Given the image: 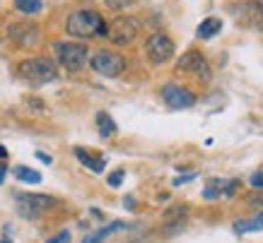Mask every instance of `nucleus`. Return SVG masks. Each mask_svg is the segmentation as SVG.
Returning a JSON list of instances; mask_svg holds the SVG:
<instances>
[{"instance_id": "obj_1", "label": "nucleus", "mask_w": 263, "mask_h": 243, "mask_svg": "<svg viewBox=\"0 0 263 243\" xmlns=\"http://www.w3.org/2000/svg\"><path fill=\"white\" fill-rule=\"evenodd\" d=\"M65 32L75 39L106 36V19L97 10H75L65 19Z\"/></svg>"}, {"instance_id": "obj_2", "label": "nucleus", "mask_w": 263, "mask_h": 243, "mask_svg": "<svg viewBox=\"0 0 263 243\" xmlns=\"http://www.w3.org/2000/svg\"><path fill=\"white\" fill-rule=\"evenodd\" d=\"M17 72L20 77L32 82V85H46V82H53L58 77L56 72V63L48 60V58H29V60H22L17 65Z\"/></svg>"}, {"instance_id": "obj_3", "label": "nucleus", "mask_w": 263, "mask_h": 243, "mask_svg": "<svg viewBox=\"0 0 263 243\" xmlns=\"http://www.w3.org/2000/svg\"><path fill=\"white\" fill-rule=\"evenodd\" d=\"M56 58L68 72H80L89 60L87 46L85 44H75V41H61L56 44Z\"/></svg>"}, {"instance_id": "obj_4", "label": "nucleus", "mask_w": 263, "mask_h": 243, "mask_svg": "<svg viewBox=\"0 0 263 243\" xmlns=\"http://www.w3.org/2000/svg\"><path fill=\"white\" fill-rule=\"evenodd\" d=\"M89 65L97 75L102 77H119L121 72L126 70V60L123 55L116 53V51H109V48H99L92 58H89Z\"/></svg>"}, {"instance_id": "obj_5", "label": "nucleus", "mask_w": 263, "mask_h": 243, "mask_svg": "<svg viewBox=\"0 0 263 243\" xmlns=\"http://www.w3.org/2000/svg\"><path fill=\"white\" fill-rule=\"evenodd\" d=\"M15 200L17 207H20V214L27 217V219H34V217H39L41 212H46L58 205L56 197L44 195V193H17Z\"/></svg>"}, {"instance_id": "obj_6", "label": "nucleus", "mask_w": 263, "mask_h": 243, "mask_svg": "<svg viewBox=\"0 0 263 243\" xmlns=\"http://www.w3.org/2000/svg\"><path fill=\"white\" fill-rule=\"evenodd\" d=\"M138 36V22L133 17H116L111 24H106V39L116 46H128Z\"/></svg>"}, {"instance_id": "obj_7", "label": "nucleus", "mask_w": 263, "mask_h": 243, "mask_svg": "<svg viewBox=\"0 0 263 243\" xmlns=\"http://www.w3.org/2000/svg\"><path fill=\"white\" fill-rule=\"evenodd\" d=\"M145 53L152 63H167L174 58V41L169 39L167 34H152L150 39L145 41Z\"/></svg>"}, {"instance_id": "obj_8", "label": "nucleus", "mask_w": 263, "mask_h": 243, "mask_svg": "<svg viewBox=\"0 0 263 243\" xmlns=\"http://www.w3.org/2000/svg\"><path fill=\"white\" fill-rule=\"evenodd\" d=\"M162 99L167 104L169 109H191L196 104V94L191 89H186L181 85H164L162 87Z\"/></svg>"}, {"instance_id": "obj_9", "label": "nucleus", "mask_w": 263, "mask_h": 243, "mask_svg": "<svg viewBox=\"0 0 263 243\" xmlns=\"http://www.w3.org/2000/svg\"><path fill=\"white\" fill-rule=\"evenodd\" d=\"M8 34H10V39L15 41L17 46H22V48H34L41 41L39 27H36V24H32V22L12 24Z\"/></svg>"}, {"instance_id": "obj_10", "label": "nucleus", "mask_w": 263, "mask_h": 243, "mask_svg": "<svg viewBox=\"0 0 263 243\" xmlns=\"http://www.w3.org/2000/svg\"><path fill=\"white\" fill-rule=\"evenodd\" d=\"M176 68H179V70L196 72V75H198L200 79H205V82L210 79V65H208V60L203 58V53H198V51H189V53L176 63Z\"/></svg>"}, {"instance_id": "obj_11", "label": "nucleus", "mask_w": 263, "mask_h": 243, "mask_svg": "<svg viewBox=\"0 0 263 243\" xmlns=\"http://www.w3.org/2000/svg\"><path fill=\"white\" fill-rule=\"evenodd\" d=\"M72 152H75V157H78V161H80V164H85L87 169H92L95 173H102L104 171L106 161H104L102 157H92V152H87L85 147H75Z\"/></svg>"}, {"instance_id": "obj_12", "label": "nucleus", "mask_w": 263, "mask_h": 243, "mask_svg": "<svg viewBox=\"0 0 263 243\" xmlns=\"http://www.w3.org/2000/svg\"><path fill=\"white\" fill-rule=\"evenodd\" d=\"M222 29V19H217V17H208V19H203V22L198 24V29H196V36L203 41L213 39L217 32Z\"/></svg>"}, {"instance_id": "obj_13", "label": "nucleus", "mask_w": 263, "mask_h": 243, "mask_svg": "<svg viewBox=\"0 0 263 243\" xmlns=\"http://www.w3.org/2000/svg\"><path fill=\"white\" fill-rule=\"evenodd\" d=\"M128 224H123V221H111V224H106V227H102L99 231H95V234H89L87 238L82 243H104L106 238L111 234H116V231H121V229H126Z\"/></svg>"}, {"instance_id": "obj_14", "label": "nucleus", "mask_w": 263, "mask_h": 243, "mask_svg": "<svg viewBox=\"0 0 263 243\" xmlns=\"http://www.w3.org/2000/svg\"><path fill=\"white\" fill-rule=\"evenodd\" d=\"M95 123H97V130H99V135H102V137H114V135H116V130H119V128H116V120H114L106 111H99V113H97Z\"/></svg>"}, {"instance_id": "obj_15", "label": "nucleus", "mask_w": 263, "mask_h": 243, "mask_svg": "<svg viewBox=\"0 0 263 243\" xmlns=\"http://www.w3.org/2000/svg\"><path fill=\"white\" fill-rule=\"evenodd\" d=\"M263 229V210L251 217V219H241V221H234V231L237 234H251V231H261Z\"/></svg>"}, {"instance_id": "obj_16", "label": "nucleus", "mask_w": 263, "mask_h": 243, "mask_svg": "<svg viewBox=\"0 0 263 243\" xmlns=\"http://www.w3.org/2000/svg\"><path fill=\"white\" fill-rule=\"evenodd\" d=\"M12 173H15L17 180H22V183H32V186H36V183H41V173L36 171V169H29V166H15L12 169Z\"/></svg>"}, {"instance_id": "obj_17", "label": "nucleus", "mask_w": 263, "mask_h": 243, "mask_svg": "<svg viewBox=\"0 0 263 243\" xmlns=\"http://www.w3.org/2000/svg\"><path fill=\"white\" fill-rule=\"evenodd\" d=\"M15 8L22 15H39L44 10V0H15Z\"/></svg>"}, {"instance_id": "obj_18", "label": "nucleus", "mask_w": 263, "mask_h": 243, "mask_svg": "<svg viewBox=\"0 0 263 243\" xmlns=\"http://www.w3.org/2000/svg\"><path fill=\"white\" fill-rule=\"evenodd\" d=\"M220 195H222V180L220 178L210 180L205 186V190H203V197H205V200H217Z\"/></svg>"}, {"instance_id": "obj_19", "label": "nucleus", "mask_w": 263, "mask_h": 243, "mask_svg": "<svg viewBox=\"0 0 263 243\" xmlns=\"http://www.w3.org/2000/svg\"><path fill=\"white\" fill-rule=\"evenodd\" d=\"M239 180H222V195L224 197H234L237 195V190H239Z\"/></svg>"}, {"instance_id": "obj_20", "label": "nucleus", "mask_w": 263, "mask_h": 243, "mask_svg": "<svg viewBox=\"0 0 263 243\" xmlns=\"http://www.w3.org/2000/svg\"><path fill=\"white\" fill-rule=\"evenodd\" d=\"M123 178H126V171H123V169H116V171L109 176V186H111V188H119L121 183H123Z\"/></svg>"}, {"instance_id": "obj_21", "label": "nucleus", "mask_w": 263, "mask_h": 243, "mask_svg": "<svg viewBox=\"0 0 263 243\" xmlns=\"http://www.w3.org/2000/svg\"><path fill=\"white\" fill-rule=\"evenodd\" d=\"M46 243H70V231H68V229H63V231H58L56 236H51Z\"/></svg>"}, {"instance_id": "obj_22", "label": "nucleus", "mask_w": 263, "mask_h": 243, "mask_svg": "<svg viewBox=\"0 0 263 243\" xmlns=\"http://www.w3.org/2000/svg\"><path fill=\"white\" fill-rule=\"evenodd\" d=\"M104 3H106V8L111 10H123L128 5H133V0H104Z\"/></svg>"}, {"instance_id": "obj_23", "label": "nucleus", "mask_w": 263, "mask_h": 243, "mask_svg": "<svg viewBox=\"0 0 263 243\" xmlns=\"http://www.w3.org/2000/svg\"><path fill=\"white\" fill-rule=\"evenodd\" d=\"M247 202L251 205V207H263V190H256V193H251V195L247 197Z\"/></svg>"}, {"instance_id": "obj_24", "label": "nucleus", "mask_w": 263, "mask_h": 243, "mask_svg": "<svg viewBox=\"0 0 263 243\" xmlns=\"http://www.w3.org/2000/svg\"><path fill=\"white\" fill-rule=\"evenodd\" d=\"M251 186H254V188H261V190H263V171H256L254 176H251Z\"/></svg>"}, {"instance_id": "obj_25", "label": "nucleus", "mask_w": 263, "mask_h": 243, "mask_svg": "<svg viewBox=\"0 0 263 243\" xmlns=\"http://www.w3.org/2000/svg\"><path fill=\"white\" fill-rule=\"evenodd\" d=\"M196 178V173H189V176H181V178H174V186H181V183H186V180H193Z\"/></svg>"}, {"instance_id": "obj_26", "label": "nucleus", "mask_w": 263, "mask_h": 243, "mask_svg": "<svg viewBox=\"0 0 263 243\" xmlns=\"http://www.w3.org/2000/svg\"><path fill=\"white\" fill-rule=\"evenodd\" d=\"M5 176H8V166H5V161H0V186L5 183Z\"/></svg>"}, {"instance_id": "obj_27", "label": "nucleus", "mask_w": 263, "mask_h": 243, "mask_svg": "<svg viewBox=\"0 0 263 243\" xmlns=\"http://www.w3.org/2000/svg\"><path fill=\"white\" fill-rule=\"evenodd\" d=\"M36 159H41L44 164H51V161H53V159L48 157V154H44V152H36Z\"/></svg>"}, {"instance_id": "obj_28", "label": "nucleus", "mask_w": 263, "mask_h": 243, "mask_svg": "<svg viewBox=\"0 0 263 243\" xmlns=\"http://www.w3.org/2000/svg\"><path fill=\"white\" fill-rule=\"evenodd\" d=\"M0 159H8V149L3 147V145H0Z\"/></svg>"}, {"instance_id": "obj_29", "label": "nucleus", "mask_w": 263, "mask_h": 243, "mask_svg": "<svg viewBox=\"0 0 263 243\" xmlns=\"http://www.w3.org/2000/svg\"><path fill=\"white\" fill-rule=\"evenodd\" d=\"M0 243H12V238H10V236L5 234V236H3V238H0Z\"/></svg>"}, {"instance_id": "obj_30", "label": "nucleus", "mask_w": 263, "mask_h": 243, "mask_svg": "<svg viewBox=\"0 0 263 243\" xmlns=\"http://www.w3.org/2000/svg\"><path fill=\"white\" fill-rule=\"evenodd\" d=\"M256 5H258V8H263V0H254Z\"/></svg>"}]
</instances>
